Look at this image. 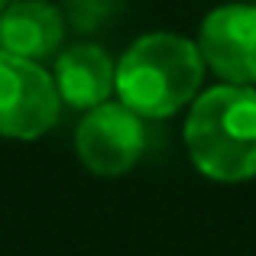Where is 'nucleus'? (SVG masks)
Listing matches in <instances>:
<instances>
[{
    "label": "nucleus",
    "mask_w": 256,
    "mask_h": 256,
    "mask_svg": "<svg viewBox=\"0 0 256 256\" xmlns=\"http://www.w3.org/2000/svg\"><path fill=\"white\" fill-rule=\"evenodd\" d=\"M192 162L214 182H246L256 175V91L250 84H218L192 100L185 120Z\"/></svg>",
    "instance_id": "1"
},
{
    "label": "nucleus",
    "mask_w": 256,
    "mask_h": 256,
    "mask_svg": "<svg viewBox=\"0 0 256 256\" xmlns=\"http://www.w3.org/2000/svg\"><path fill=\"white\" fill-rule=\"evenodd\" d=\"M204 78L198 42L175 32L136 39L117 62V98L140 117L162 120L194 100Z\"/></svg>",
    "instance_id": "2"
},
{
    "label": "nucleus",
    "mask_w": 256,
    "mask_h": 256,
    "mask_svg": "<svg viewBox=\"0 0 256 256\" xmlns=\"http://www.w3.org/2000/svg\"><path fill=\"white\" fill-rule=\"evenodd\" d=\"M62 94L49 72L32 58L0 49V136L36 140L56 126Z\"/></svg>",
    "instance_id": "3"
},
{
    "label": "nucleus",
    "mask_w": 256,
    "mask_h": 256,
    "mask_svg": "<svg viewBox=\"0 0 256 256\" xmlns=\"http://www.w3.org/2000/svg\"><path fill=\"white\" fill-rule=\"evenodd\" d=\"M143 150H146L143 117L130 110L124 100L120 104L104 100V104L91 107L88 117L78 124L75 152L94 175L114 178V175L130 172L140 162Z\"/></svg>",
    "instance_id": "4"
},
{
    "label": "nucleus",
    "mask_w": 256,
    "mask_h": 256,
    "mask_svg": "<svg viewBox=\"0 0 256 256\" xmlns=\"http://www.w3.org/2000/svg\"><path fill=\"white\" fill-rule=\"evenodd\" d=\"M204 65L230 84H256V6L227 4L204 16L198 32Z\"/></svg>",
    "instance_id": "5"
},
{
    "label": "nucleus",
    "mask_w": 256,
    "mask_h": 256,
    "mask_svg": "<svg viewBox=\"0 0 256 256\" xmlns=\"http://www.w3.org/2000/svg\"><path fill=\"white\" fill-rule=\"evenodd\" d=\"M65 39V13L49 0H13L0 13V49L20 58L42 62Z\"/></svg>",
    "instance_id": "6"
},
{
    "label": "nucleus",
    "mask_w": 256,
    "mask_h": 256,
    "mask_svg": "<svg viewBox=\"0 0 256 256\" xmlns=\"http://www.w3.org/2000/svg\"><path fill=\"white\" fill-rule=\"evenodd\" d=\"M52 78L58 84L62 104L78 107V110H91L117 91V65L110 62V56L100 46L91 42L58 52Z\"/></svg>",
    "instance_id": "7"
},
{
    "label": "nucleus",
    "mask_w": 256,
    "mask_h": 256,
    "mask_svg": "<svg viewBox=\"0 0 256 256\" xmlns=\"http://www.w3.org/2000/svg\"><path fill=\"white\" fill-rule=\"evenodd\" d=\"M65 10L78 30H94L117 10V0H65Z\"/></svg>",
    "instance_id": "8"
},
{
    "label": "nucleus",
    "mask_w": 256,
    "mask_h": 256,
    "mask_svg": "<svg viewBox=\"0 0 256 256\" xmlns=\"http://www.w3.org/2000/svg\"><path fill=\"white\" fill-rule=\"evenodd\" d=\"M10 4H13V0H0V13H4V10H6Z\"/></svg>",
    "instance_id": "9"
}]
</instances>
